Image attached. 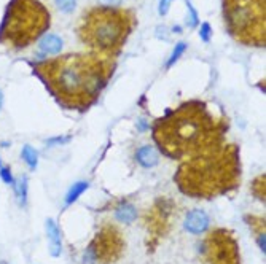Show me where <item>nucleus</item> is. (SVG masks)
Returning a JSON list of instances; mask_svg holds the SVG:
<instances>
[{"mask_svg":"<svg viewBox=\"0 0 266 264\" xmlns=\"http://www.w3.org/2000/svg\"><path fill=\"white\" fill-rule=\"evenodd\" d=\"M54 100L67 110L85 112L96 104L115 72V59L96 53L62 54L30 64Z\"/></svg>","mask_w":266,"mask_h":264,"instance_id":"f257e3e1","label":"nucleus"},{"mask_svg":"<svg viewBox=\"0 0 266 264\" xmlns=\"http://www.w3.org/2000/svg\"><path fill=\"white\" fill-rule=\"evenodd\" d=\"M209 223H211V220H209V216L206 212L202 210H192L190 214L187 215L185 218V229L188 231L190 234H202L206 233L207 228H209Z\"/></svg>","mask_w":266,"mask_h":264,"instance_id":"1a4fd4ad","label":"nucleus"},{"mask_svg":"<svg viewBox=\"0 0 266 264\" xmlns=\"http://www.w3.org/2000/svg\"><path fill=\"white\" fill-rule=\"evenodd\" d=\"M187 8L190 11V15H188V27H194V25L198 24V13H196V10L193 8L192 5H190V2H187Z\"/></svg>","mask_w":266,"mask_h":264,"instance_id":"412c9836","label":"nucleus"},{"mask_svg":"<svg viewBox=\"0 0 266 264\" xmlns=\"http://www.w3.org/2000/svg\"><path fill=\"white\" fill-rule=\"evenodd\" d=\"M174 0H160V8H158V11H160V15L164 16L168 15V11L170 8V3H172Z\"/></svg>","mask_w":266,"mask_h":264,"instance_id":"5701e85b","label":"nucleus"},{"mask_svg":"<svg viewBox=\"0 0 266 264\" xmlns=\"http://www.w3.org/2000/svg\"><path fill=\"white\" fill-rule=\"evenodd\" d=\"M124 237L115 224H104L83 253L86 264H113L124 252Z\"/></svg>","mask_w":266,"mask_h":264,"instance_id":"0eeeda50","label":"nucleus"},{"mask_svg":"<svg viewBox=\"0 0 266 264\" xmlns=\"http://www.w3.org/2000/svg\"><path fill=\"white\" fill-rule=\"evenodd\" d=\"M201 255L207 264H241L239 245L231 231L218 228L202 240Z\"/></svg>","mask_w":266,"mask_h":264,"instance_id":"6e6552de","label":"nucleus"},{"mask_svg":"<svg viewBox=\"0 0 266 264\" xmlns=\"http://www.w3.org/2000/svg\"><path fill=\"white\" fill-rule=\"evenodd\" d=\"M75 5H77V0H56V6H58L62 13L73 11Z\"/></svg>","mask_w":266,"mask_h":264,"instance_id":"6ab92c4d","label":"nucleus"},{"mask_svg":"<svg viewBox=\"0 0 266 264\" xmlns=\"http://www.w3.org/2000/svg\"><path fill=\"white\" fill-rule=\"evenodd\" d=\"M211 35H212L211 25H209L207 23H204L199 27V37L202 38V42H209V40H211Z\"/></svg>","mask_w":266,"mask_h":264,"instance_id":"4be33fe9","label":"nucleus"},{"mask_svg":"<svg viewBox=\"0 0 266 264\" xmlns=\"http://www.w3.org/2000/svg\"><path fill=\"white\" fill-rule=\"evenodd\" d=\"M228 34L245 47H265L266 0H221Z\"/></svg>","mask_w":266,"mask_h":264,"instance_id":"423d86ee","label":"nucleus"},{"mask_svg":"<svg viewBox=\"0 0 266 264\" xmlns=\"http://www.w3.org/2000/svg\"><path fill=\"white\" fill-rule=\"evenodd\" d=\"M136 24V13L132 10L100 5L83 11L77 34L91 53L115 59L128 42Z\"/></svg>","mask_w":266,"mask_h":264,"instance_id":"20e7f679","label":"nucleus"},{"mask_svg":"<svg viewBox=\"0 0 266 264\" xmlns=\"http://www.w3.org/2000/svg\"><path fill=\"white\" fill-rule=\"evenodd\" d=\"M71 140V137H54V139H49L47 144L48 145H62V144H67V142Z\"/></svg>","mask_w":266,"mask_h":264,"instance_id":"b1692460","label":"nucleus"},{"mask_svg":"<svg viewBox=\"0 0 266 264\" xmlns=\"http://www.w3.org/2000/svg\"><path fill=\"white\" fill-rule=\"evenodd\" d=\"M47 237H48V243H49V255L58 258L62 252V240H61V229L58 224L54 223V220L48 218L47 220Z\"/></svg>","mask_w":266,"mask_h":264,"instance_id":"9d476101","label":"nucleus"},{"mask_svg":"<svg viewBox=\"0 0 266 264\" xmlns=\"http://www.w3.org/2000/svg\"><path fill=\"white\" fill-rule=\"evenodd\" d=\"M136 159L142 167H147V169H150V167H155L158 164V161H160V154H158V151L155 150L153 146L144 145L137 150Z\"/></svg>","mask_w":266,"mask_h":264,"instance_id":"9b49d317","label":"nucleus"},{"mask_svg":"<svg viewBox=\"0 0 266 264\" xmlns=\"http://www.w3.org/2000/svg\"><path fill=\"white\" fill-rule=\"evenodd\" d=\"M230 124L202 100L183 102L153 124V140L169 159H185L225 144Z\"/></svg>","mask_w":266,"mask_h":264,"instance_id":"f03ea898","label":"nucleus"},{"mask_svg":"<svg viewBox=\"0 0 266 264\" xmlns=\"http://www.w3.org/2000/svg\"><path fill=\"white\" fill-rule=\"evenodd\" d=\"M86 190H88V182H77L75 185H72V188L69 190L67 196H66V207L73 204Z\"/></svg>","mask_w":266,"mask_h":264,"instance_id":"2eb2a0df","label":"nucleus"},{"mask_svg":"<svg viewBox=\"0 0 266 264\" xmlns=\"http://www.w3.org/2000/svg\"><path fill=\"white\" fill-rule=\"evenodd\" d=\"M252 191H253V194H255L258 199L265 201V175H263V177H258L255 182H253Z\"/></svg>","mask_w":266,"mask_h":264,"instance_id":"a211bd4d","label":"nucleus"},{"mask_svg":"<svg viewBox=\"0 0 266 264\" xmlns=\"http://www.w3.org/2000/svg\"><path fill=\"white\" fill-rule=\"evenodd\" d=\"M15 191H16V196H18V201H20V204L26 205L27 204V177L23 175L18 182H15Z\"/></svg>","mask_w":266,"mask_h":264,"instance_id":"dca6fc26","label":"nucleus"},{"mask_svg":"<svg viewBox=\"0 0 266 264\" xmlns=\"http://www.w3.org/2000/svg\"><path fill=\"white\" fill-rule=\"evenodd\" d=\"M0 178L3 180L7 185H15V178H13V173H11L10 167L8 166H0Z\"/></svg>","mask_w":266,"mask_h":264,"instance_id":"aec40b11","label":"nucleus"},{"mask_svg":"<svg viewBox=\"0 0 266 264\" xmlns=\"http://www.w3.org/2000/svg\"><path fill=\"white\" fill-rule=\"evenodd\" d=\"M115 216L118 221L123 223H132L136 220V209L131 204H121L115 212Z\"/></svg>","mask_w":266,"mask_h":264,"instance_id":"4468645a","label":"nucleus"},{"mask_svg":"<svg viewBox=\"0 0 266 264\" xmlns=\"http://www.w3.org/2000/svg\"><path fill=\"white\" fill-rule=\"evenodd\" d=\"M123 0H100V3L104 6H118Z\"/></svg>","mask_w":266,"mask_h":264,"instance_id":"393cba45","label":"nucleus"},{"mask_svg":"<svg viewBox=\"0 0 266 264\" xmlns=\"http://www.w3.org/2000/svg\"><path fill=\"white\" fill-rule=\"evenodd\" d=\"M62 48V40L58 35H45L40 42V49L47 54H58Z\"/></svg>","mask_w":266,"mask_h":264,"instance_id":"f8f14e48","label":"nucleus"},{"mask_svg":"<svg viewBox=\"0 0 266 264\" xmlns=\"http://www.w3.org/2000/svg\"><path fill=\"white\" fill-rule=\"evenodd\" d=\"M174 182L183 194L196 199L217 197L236 190L241 182L239 146L221 144L182 159Z\"/></svg>","mask_w":266,"mask_h":264,"instance_id":"7ed1b4c3","label":"nucleus"},{"mask_svg":"<svg viewBox=\"0 0 266 264\" xmlns=\"http://www.w3.org/2000/svg\"><path fill=\"white\" fill-rule=\"evenodd\" d=\"M21 158L24 163L27 164V167L30 170H35L37 169V164H39V153L34 146L30 145H24L23 150H21Z\"/></svg>","mask_w":266,"mask_h":264,"instance_id":"ddd939ff","label":"nucleus"},{"mask_svg":"<svg viewBox=\"0 0 266 264\" xmlns=\"http://www.w3.org/2000/svg\"><path fill=\"white\" fill-rule=\"evenodd\" d=\"M2 105H3V94L0 91V110H2Z\"/></svg>","mask_w":266,"mask_h":264,"instance_id":"a878e982","label":"nucleus"},{"mask_svg":"<svg viewBox=\"0 0 266 264\" xmlns=\"http://www.w3.org/2000/svg\"><path fill=\"white\" fill-rule=\"evenodd\" d=\"M187 49V43L185 42H179L175 45V48H174V51H172V54H170V57H169V61L166 62V67L169 69V67H172L174 66V62H177V59L183 54V51Z\"/></svg>","mask_w":266,"mask_h":264,"instance_id":"f3484780","label":"nucleus"},{"mask_svg":"<svg viewBox=\"0 0 266 264\" xmlns=\"http://www.w3.org/2000/svg\"><path fill=\"white\" fill-rule=\"evenodd\" d=\"M49 24L51 15L40 0H10L0 23V45L24 49L39 40Z\"/></svg>","mask_w":266,"mask_h":264,"instance_id":"39448f33","label":"nucleus"}]
</instances>
